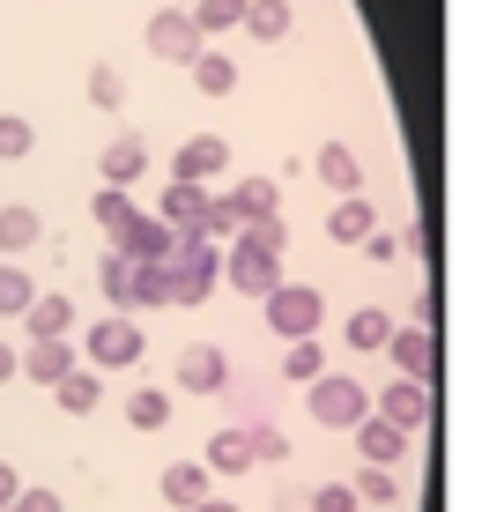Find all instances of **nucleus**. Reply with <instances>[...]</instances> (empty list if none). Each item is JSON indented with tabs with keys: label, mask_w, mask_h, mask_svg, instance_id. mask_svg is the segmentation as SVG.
Here are the masks:
<instances>
[{
	"label": "nucleus",
	"mask_w": 482,
	"mask_h": 512,
	"mask_svg": "<svg viewBox=\"0 0 482 512\" xmlns=\"http://www.w3.org/2000/svg\"><path fill=\"white\" fill-rule=\"evenodd\" d=\"M164 498L193 512V505L208 498V468H201V461H178V468H164Z\"/></svg>",
	"instance_id": "22"
},
{
	"label": "nucleus",
	"mask_w": 482,
	"mask_h": 512,
	"mask_svg": "<svg viewBox=\"0 0 482 512\" xmlns=\"http://www.w3.org/2000/svg\"><path fill=\"white\" fill-rule=\"evenodd\" d=\"M223 201H230V216H238V223L282 216V186H275V179H238V186L223 193Z\"/></svg>",
	"instance_id": "12"
},
{
	"label": "nucleus",
	"mask_w": 482,
	"mask_h": 512,
	"mask_svg": "<svg viewBox=\"0 0 482 512\" xmlns=\"http://www.w3.org/2000/svg\"><path fill=\"white\" fill-rule=\"evenodd\" d=\"M23 372L38 379V386H60L67 372H75V349H67V334L60 342H30V357H23Z\"/></svg>",
	"instance_id": "16"
},
{
	"label": "nucleus",
	"mask_w": 482,
	"mask_h": 512,
	"mask_svg": "<svg viewBox=\"0 0 482 512\" xmlns=\"http://www.w3.org/2000/svg\"><path fill=\"white\" fill-rule=\"evenodd\" d=\"M230 23H245V0H201V8H193V30H201V38H223Z\"/></svg>",
	"instance_id": "30"
},
{
	"label": "nucleus",
	"mask_w": 482,
	"mask_h": 512,
	"mask_svg": "<svg viewBox=\"0 0 482 512\" xmlns=\"http://www.w3.org/2000/svg\"><path fill=\"white\" fill-rule=\"evenodd\" d=\"M356 446H364L371 468H394L401 453H408V431H394L386 416H364V423H356Z\"/></svg>",
	"instance_id": "13"
},
{
	"label": "nucleus",
	"mask_w": 482,
	"mask_h": 512,
	"mask_svg": "<svg viewBox=\"0 0 482 512\" xmlns=\"http://www.w3.org/2000/svg\"><path fill=\"white\" fill-rule=\"evenodd\" d=\"M356 498H371V505L401 498V475H394V468H364V475H356Z\"/></svg>",
	"instance_id": "35"
},
{
	"label": "nucleus",
	"mask_w": 482,
	"mask_h": 512,
	"mask_svg": "<svg viewBox=\"0 0 482 512\" xmlns=\"http://www.w3.org/2000/svg\"><path fill=\"white\" fill-rule=\"evenodd\" d=\"M356 505V490L349 483H327V490H312V512H349Z\"/></svg>",
	"instance_id": "37"
},
{
	"label": "nucleus",
	"mask_w": 482,
	"mask_h": 512,
	"mask_svg": "<svg viewBox=\"0 0 482 512\" xmlns=\"http://www.w3.org/2000/svg\"><path fill=\"white\" fill-rule=\"evenodd\" d=\"M230 164V141L223 134H193L186 149L171 156V179H186V186H201V179H216V171Z\"/></svg>",
	"instance_id": "8"
},
{
	"label": "nucleus",
	"mask_w": 482,
	"mask_h": 512,
	"mask_svg": "<svg viewBox=\"0 0 482 512\" xmlns=\"http://www.w3.org/2000/svg\"><path fill=\"white\" fill-rule=\"evenodd\" d=\"M319 372H327V349H319L312 334H305V342H290V364H282V379H319Z\"/></svg>",
	"instance_id": "32"
},
{
	"label": "nucleus",
	"mask_w": 482,
	"mask_h": 512,
	"mask_svg": "<svg viewBox=\"0 0 482 512\" xmlns=\"http://www.w3.org/2000/svg\"><path fill=\"white\" fill-rule=\"evenodd\" d=\"M327 238H334V245H364V238H371V201L342 193V201L327 208Z\"/></svg>",
	"instance_id": "15"
},
{
	"label": "nucleus",
	"mask_w": 482,
	"mask_h": 512,
	"mask_svg": "<svg viewBox=\"0 0 482 512\" xmlns=\"http://www.w3.org/2000/svg\"><path fill=\"white\" fill-rule=\"evenodd\" d=\"M386 334H394V320H386V312H356V320H349V349H379L386 342Z\"/></svg>",
	"instance_id": "33"
},
{
	"label": "nucleus",
	"mask_w": 482,
	"mask_h": 512,
	"mask_svg": "<svg viewBox=\"0 0 482 512\" xmlns=\"http://www.w3.org/2000/svg\"><path fill=\"white\" fill-rule=\"evenodd\" d=\"M23 327L38 334V342H60L67 327H75V305L67 297H30V312H23Z\"/></svg>",
	"instance_id": "19"
},
{
	"label": "nucleus",
	"mask_w": 482,
	"mask_h": 512,
	"mask_svg": "<svg viewBox=\"0 0 482 512\" xmlns=\"http://www.w3.org/2000/svg\"><path fill=\"white\" fill-rule=\"evenodd\" d=\"M223 275H230V290H245V297H267L282 282V260L275 253H253L245 238H230V253H223Z\"/></svg>",
	"instance_id": "6"
},
{
	"label": "nucleus",
	"mask_w": 482,
	"mask_h": 512,
	"mask_svg": "<svg viewBox=\"0 0 482 512\" xmlns=\"http://www.w3.org/2000/svg\"><path fill=\"white\" fill-rule=\"evenodd\" d=\"M89 357H97L104 372H112V364H134L141 357V327L134 320H97L89 327Z\"/></svg>",
	"instance_id": "10"
},
{
	"label": "nucleus",
	"mask_w": 482,
	"mask_h": 512,
	"mask_svg": "<svg viewBox=\"0 0 482 512\" xmlns=\"http://www.w3.org/2000/svg\"><path fill=\"white\" fill-rule=\"evenodd\" d=\"M201 468H208V475H245V468H253V438H245V431H216Z\"/></svg>",
	"instance_id": "17"
},
{
	"label": "nucleus",
	"mask_w": 482,
	"mask_h": 512,
	"mask_svg": "<svg viewBox=\"0 0 482 512\" xmlns=\"http://www.w3.org/2000/svg\"><path fill=\"white\" fill-rule=\"evenodd\" d=\"M127 423H134V431H164V423H171V394H156V386H141V394L127 401Z\"/></svg>",
	"instance_id": "28"
},
{
	"label": "nucleus",
	"mask_w": 482,
	"mask_h": 512,
	"mask_svg": "<svg viewBox=\"0 0 482 512\" xmlns=\"http://www.w3.org/2000/svg\"><path fill=\"white\" fill-rule=\"evenodd\" d=\"M223 379H230V357L216 342H193L186 357H178V386H186V394H223Z\"/></svg>",
	"instance_id": "9"
},
{
	"label": "nucleus",
	"mask_w": 482,
	"mask_h": 512,
	"mask_svg": "<svg viewBox=\"0 0 482 512\" xmlns=\"http://www.w3.org/2000/svg\"><path fill=\"white\" fill-rule=\"evenodd\" d=\"M379 349L394 357V372H401V379H416V386H431V379H438V334H431V327H394Z\"/></svg>",
	"instance_id": "4"
},
{
	"label": "nucleus",
	"mask_w": 482,
	"mask_h": 512,
	"mask_svg": "<svg viewBox=\"0 0 482 512\" xmlns=\"http://www.w3.org/2000/svg\"><path fill=\"white\" fill-rule=\"evenodd\" d=\"M89 104H97V112H119V104H127V75H119L112 60L89 67Z\"/></svg>",
	"instance_id": "29"
},
{
	"label": "nucleus",
	"mask_w": 482,
	"mask_h": 512,
	"mask_svg": "<svg viewBox=\"0 0 482 512\" xmlns=\"http://www.w3.org/2000/svg\"><path fill=\"white\" fill-rule=\"evenodd\" d=\"M97 282H104V297H112V305H127V297H134V260L112 253V260L97 268Z\"/></svg>",
	"instance_id": "31"
},
{
	"label": "nucleus",
	"mask_w": 482,
	"mask_h": 512,
	"mask_svg": "<svg viewBox=\"0 0 482 512\" xmlns=\"http://www.w3.org/2000/svg\"><path fill=\"white\" fill-rule=\"evenodd\" d=\"M38 208H23V201H8L0 208V253H30V245H38Z\"/></svg>",
	"instance_id": "20"
},
{
	"label": "nucleus",
	"mask_w": 482,
	"mask_h": 512,
	"mask_svg": "<svg viewBox=\"0 0 482 512\" xmlns=\"http://www.w3.org/2000/svg\"><path fill=\"white\" fill-rule=\"evenodd\" d=\"M15 490H23V483H15V468H8V461H0V512H8V505H15Z\"/></svg>",
	"instance_id": "40"
},
{
	"label": "nucleus",
	"mask_w": 482,
	"mask_h": 512,
	"mask_svg": "<svg viewBox=\"0 0 482 512\" xmlns=\"http://www.w3.org/2000/svg\"><path fill=\"white\" fill-rule=\"evenodd\" d=\"M201 216H208V193L186 186V179H171V193H164V223H171L178 238H201Z\"/></svg>",
	"instance_id": "14"
},
{
	"label": "nucleus",
	"mask_w": 482,
	"mask_h": 512,
	"mask_svg": "<svg viewBox=\"0 0 482 512\" xmlns=\"http://www.w3.org/2000/svg\"><path fill=\"white\" fill-rule=\"evenodd\" d=\"M171 245H178V231H171V223L164 216H134L127 223V231H119V245H112V253H127V260H171Z\"/></svg>",
	"instance_id": "11"
},
{
	"label": "nucleus",
	"mask_w": 482,
	"mask_h": 512,
	"mask_svg": "<svg viewBox=\"0 0 482 512\" xmlns=\"http://www.w3.org/2000/svg\"><path fill=\"white\" fill-rule=\"evenodd\" d=\"M364 416H371V394L349 372H319L312 379V423H327V431H356Z\"/></svg>",
	"instance_id": "3"
},
{
	"label": "nucleus",
	"mask_w": 482,
	"mask_h": 512,
	"mask_svg": "<svg viewBox=\"0 0 482 512\" xmlns=\"http://www.w3.org/2000/svg\"><path fill=\"white\" fill-rule=\"evenodd\" d=\"M253 438V461H290V438H275V431H245Z\"/></svg>",
	"instance_id": "38"
},
{
	"label": "nucleus",
	"mask_w": 482,
	"mask_h": 512,
	"mask_svg": "<svg viewBox=\"0 0 482 512\" xmlns=\"http://www.w3.org/2000/svg\"><path fill=\"white\" fill-rule=\"evenodd\" d=\"M245 30H253V38H290V0H245Z\"/></svg>",
	"instance_id": "24"
},
{
	"label": "nucleus",
	"mask_w": 482,
	"mask_h": 512,
	"mask_svg": "<svg viewBox=\"0 0 482 512\" xmlns=\"http://www.w3.org/2000/svg\"><path fill=\"white\" fill-rule=\"evenodd\" d=\"M193 90L201 97H230L238 90V67H230L223 52H201V60H193Z\"/></svg>",
	"instance_id": "25"
},
{
	"label": "nucleus",
	"mask_w": 482,
	"mask_h": 512,
	"mask_svg": "<svg viewBox=\"0 0 482 512\" xmlns=\"http://www.w3.org/2000/svg\"><path fill=\"white\" fill-rule=\"evenodd\" d=\"M8 512H60V498H52V490H15Z\"/></svg>",
	"instance_id": "39"
},
{
	"label": "nucleus",
	"mask_w": 482,
	"mask_h": 512,
	"mask_svg": "<svg viewBox=\"0 0 482 512\" xmlns=\"http://www.w3.org/2000/svg\"><path fill=\"white\" fill-rule=\"evenodd\" d=\"M127 305H141V312H164V305H171L164 260H134V297H127Z\"/></svg>",
	"instance_id": "21"
},
{
	"label": "nucleus",
	"mask_w": 482,
	"mask_h": 512,
	"mask_svg": "<svg viewBox=\"0 0 482 512\" xmlns=\"http://www.w3.org/2000/svg\"><path fill=\"white\" fill-rule=\"evenodd\" d=\"M193 512H238V505H230V498H201V505H193Z\"/></svg>",
	"instance_id": "41"
},
{
	"label": "nucleus",
	"mask_w": 482,
	"mask_h": 512,
	"mask_svg": "<svg viewBox=\"0 0 482 512\" xmlns=\"http://www.w3.org/2000/svg\"><path fill=\"white\" fill-rule=\"evenodd\" d=\"M379 416L394 423V431H408V438H416L423 423H431V386H416V379H394V386L379 394Z\"/></svg>",
	"instance_id": "7"
},
{
	"label": "nucleus",
	"mask_w": 482,
	"mask_h": 512,
	"mask_svg": "<svg viewBox=\"0 0 482 512\" xmlns=\"http://www.w3.org/2000/svg\"><path fill=\"white\" fill-rule=\"evenodd\" d=\"M52 394H60V409H67V416H89V409L104 401V386L89 379V372H67L60 386H52Z\"/></svg>",
	"instance_id": "27"
},
{
	"label": "nucleus",
	"mask_w": 482,
	"mask_h": 512,
	"mask_svg": "<svg viewBox=\"0 0 482 512\" xmlns=\"http://www.w3.org/2000/svg\"><path fill=\"white\" fill-rule=\"evenodd\" d=\"M30 297H38V290H30L23 268H0V312H30Z\"/></svg>",
	"instance_id": "36"
},
{
	"label": "nucleus",
	"mask_w": 482,
	"mask_h": 512,
	"mask_svg": "<svg viewBox=\"0 0 482 512\" xmlns=\"http://www.w3.org/2000/svg\"><path fill=\"white\" fill-rule=\"evenodd\" d=\"M141 171H149V149H141V141H112V149H104V186H134Z\"/></svg>",
	"instance_id": "23"
},
{
	"label": "nucleus",
	"mask_w": 482,
	"mask_h": 512,
	"mask_svg": "<svg viewBox=\"0 0 482 512\" xmlns=\"http://www.w3.org/2000/svg\"><path fill=\"white\" fill-rule=\"evenodd\" d=\"M319 179L334 193H364V164L349 156V141H327V149H319Z\"/></svg>",
	"instance_id": "18"
},
{
	"label": "nucleus",
	"mask_w": 482,
	"mask_h": 512,
	"mask_svg": "<svg viewBox=\"0 0 482 512\" xmlns=\"http://www.w3.org/2000/svg\"><path fill=\"white\" fill-rule=\"evenodd\" d=\"M260 312H267V327H275L282 342H305L319 327V312H327V297H319L312 282H275V290L260 297Z\"/></svg>",
	"instance_id": "2"
},
{
	"label": "nucleus",
	"mask_w": 482,
	"mask_h": 512,
	"mask_svg": "<svg viewBox=\"0 0 482 512\" xmlns=\"http://www.w3.org/2000/svg\"><path fill=\"white\" fill-rule=\"evenodd\" d=\"M0 379H15V349L8 342H0Z\"/></svg>",
	"instance_id": "42"
},
{
	"label": "nucleus",
	"mask_w": 482,
	"mask_h": 512,
	"mask_svg": "<svg viewBox=\"0 0 482 512\" xmlns=\"http://www.w3.org/2000/svg\"><path fill=\"white\" fill-rule=\"evenodd\" d=\"M89 216H97L104 231H112V245H119V231H127V223H134V201H127V186H104L97 201H89Z\"/></svg>",
	"instance_id": "26"
},
{
	"label": "nucleus",
	"mask_w": 482,
	"mask_h": 512,
	"mask_svg": "<svg viewBox=\"0 0 482 512\" xmlns=\"http://www.w3.org/2000/svg\"><path fill=\"white\" fill-rule=\"evenodd\" d=\"M149 52H156V60H171V67H193V60H201V52H208V38H201V30H193V15L164 8V15H156V23H149Z\"/></svg>",
	"instance_id": "5"
},
{
	"label": "nucleus",
	"mask_w": 482,
	"mask_h": 512,
	"mask_svg": "<svg viewBox=\"0 0 482 512\" xmlns=\"http://www.w3.org/2000/svg\"><path fill=\"white\" fill-rule=\"evenodd\" d=\"M164 275H171V305H201V297L223 282V253L208 238H178L171 260H164Z\"/></svg>",
	"instance_id": "1"
},
{
	"label": "nucleus",
	"mask_w": 482,
	"mask_h": 512,
	"mask_svg": "<svg viewBox=\"0 0 482 512\" xmlns=\"http://www.w3.org/2000/svg\"><path fill=\"white\" fill-rule=\"evenodd\" d=\"M30 119H15V112H0V164H15V156H30Z\"/></svg>",
	"instance_id": "34"
}]
</instances>
